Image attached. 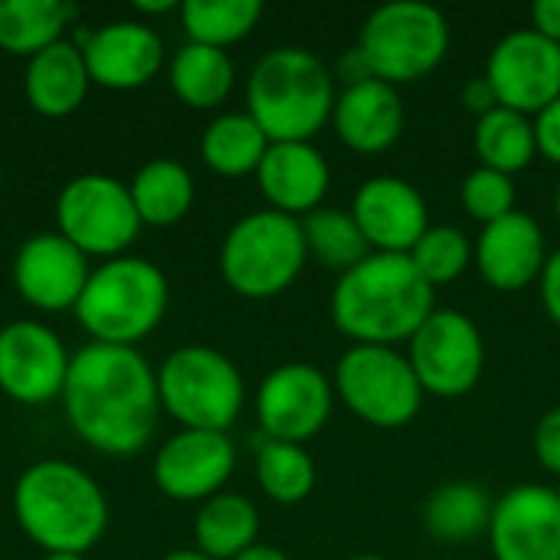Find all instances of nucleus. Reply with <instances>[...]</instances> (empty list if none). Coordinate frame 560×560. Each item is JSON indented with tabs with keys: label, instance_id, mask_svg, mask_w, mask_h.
Segmentation results:
<instances>
[{
	"label": "nucleus",
	"instance_id": "obj_1",
	"mask_svg": "<svg viewBox=\"0 0 560 560\" xmlns=\"http://www.w3.org/2000/svg\"><path fill=\"white\" fill-rule=\"evenodd\" d=\"M62 404L69 427L89 446L131 456L154 433L161 394L154 371L135 348L95 341L69 358Z\"/></svg>",
	"mask_w": 560,
	"mask_h": 560
},
{
	"label": "nucleus",
	"instance_id": "obj_2",
	"mask_svg": "<svg viewBox=\"0 0 560 560\" xmlns=\"http://www.w3.org/2000/svg\"><path fill=\"white\" fill-rule=\"evenodd\" d=\"M436 312L433 285L410 256L371 253L341 272L331 289V322L351 345L397 348Z\"/></svg>",
	"mask_w": 560,
	"mask_h": 560
},
{
	"label": "nucleus",
	"instance_id": "obj_3",
	"mask_svg": "<svg viewBox=\"0 0 560 560\" xmlns=\"http://www.w3.org/2000/svg\"><path fill=\"white\" fill-rule=\"evenodd\" d=\"M13 512L20 528L49 555H82L108 525V502L98 482L62 459L36 463L20 476Z\"/></svg>",
	"mask_w": 560,
	"mask_h": 560
},
{
	"label": "nucleus",
	"instance_id": "obj_4",
	"mask_svg": "<svg viewBox=\"0 0 560 560\" xmlns=\"http://www.w3.org/2000/svg\"><path fill=\"white\" fill-rule=\"evenodd\" d=\"M335 98L328 66L302 46L266 52L246 85V112L269 141H312L331 121Z\"/></svg>",
	"mask_w": 560,
	"mask_h": 560
},
{
	"label": "nucleus",
	"instance_id": "obj_5",
	"mask_svg": "<svg viewBox=\"0 0 560 560\" xmlns=\"http://www.w3.org/2000/svg\"><path fill=\"white\" fill-rule=\"evenodd\" d=\"M167 312V279L164 272L138 256H115L95 269L75 302L82 328L98 345L131 348L158 328Z\"/></svg>",
	"mask_w": 560,
	"mask_h": 560
},
{
	"label": "nucleus",
	"instance_id": "obj_6",
	"mask_svg": "<svg viewBox=\"0 0 560 560\" xmlns=\"http://www.w3.org/2000/svg\"><path fill=\"white\" fill-rule=\"evenodd\" d=\"M308 249L302 220L279 210H256L236 220L220 246V272L243 299H276L305 269Z\"/></svg>",
	"mask_w": 560,
	"mask_h": 560
},
{
	"label": "nucleus",
	"instance_id": "obj_7",
	"mask_svg": "<svg viewBox=\"0 0 560 560\" xmlns=\"http://www.w3.org/2000/svg\"><path fill=\"white\" fill-rule=\"evenodd\" d=\"M358 52L374 79L387 85H410L436 72L446 59L450 23L423 0H394L371 10L361 26Z\"/></svg>",
	"mask_w": 560,
	"mask_h": 560
},
{
	"label": "nucleus",
	"instance_id": "obj_8",
	"mask_svg": "<svg viewBox=\"0 0 560 560\" xmlns=\"http://www.w3.org/2000/svg\"><path fill=\"white\" fill-rule=\"evenodd\" d=\"M161 407L184 423V430L226 433L243 410V377L240 368L203 345L177 348L158 371Z\"/></svg>",
	"mask_w": 560,
	"mask_h": 560
},
{
	"label": "nucleus",
	"instance_id": "obj_9",
	"mask_svg": "<svg viewBox=\"0 0 560 560\" xmlns=\"http://www.w3.org/2000/svg\"><path fill=\"white\" fill-rule=\"evenodd\" d=\"M335 397L374 430H400L417 420L423 387L397 348L351 345L335 364Z\"/></svg>",
	"mask_w": 560,
	"mask_h": 560
},
{
	"label": "nucleus",
	"instance_id": "obj_10",
	"mask_svg": "<svg viewBox=\"0 0 560 560\" xmlns=\"http://www.w3.org/2000/svg\"><path fill=\"white\" fill-rule=\"evenodd\" d=\"M407 361L423 394L456 400L476 390L486 371V341L479 325L456 308H436L407 341Z\"/></svg>",
	"mask_w": 560,
	"mask_h": 560
},
{
	"label": "nucleus",
	"instance_id": "obj_11",
	"mask_svg": "<svg viewBox=\"0 0 560 560\" xmlns=\"http://www.w3.org/2000/svg\"><path fill=\"white\" fill-rule=\"evenodd\" d=\"M59 233L85 256H118L141 230L128 184L105 174L72 177L56 200Z\"/></svg>",
	"mask_w": 560,
	"mask_h": 560
},
{
	"label": "nucleus",
	"instance_id": "obj_12",
	"mask_svg": "<svg viewBox=\"0 0 560 560\" xmlns=\"http://www.w3.org/2000/svg\"><path fill=\"white\" fill-rule=\"evenodd\" d=\"M335 407V384L308 361L279 364L256 394V417L266 440L305 443L325 430Z\"/></svg>",
	"mask_w": 560,
	"mask_h": 560
},
{
	"label": "nucleus",
	"instance_id": "obj_13",
	"mask_svg": "<svg viewBox=\"0 0 560 560\" xmlns=\"http://www.w3.org/2000/svg\"><path fill=\"white\" fill-rule=\"evenodd\" d=\"M482 75L492 82L502 108L535 118L560 98V43H551L532 26L512 30L492 46Z\"/></svg>",
	"mask_w": 560,
	"mask_h": 560
},
{
	"label": "nucleus",
	"instance_id": "obj_14",
	"mask_svg": "<svg viewBox=\"0 0 560 560\" xmlns=\"http://www.w3.org/2000/svg\"><path fill=\"white\" fill-rule=\"evenodd\" d=\"M489 548L495 560H560V492L522 482L492 505Z\"/></svg>",
	"mask_w": 560,
	"mask_h": 560
},
{
	"label": "nucleus",
	"instance_id": "obj_15",
	"mask_svg": "<svg viewBox=\"0 0 560 560\" xmlns=\"http://www.w3.org/2000/svg\"><path fill=\"white\" fill-rule=\"evenodd\" d=\"M351 217L361 226L371 253L410 256V249L430 230L423 194L410 180L394 174L368 177L351 200Z\"/></svg>",
	"mask_w": 560,
	"mask_h": 560
},
{
	"label": "nucleus",
	"instance_id": "obj_16",
	"mask_svg": "<svg viewBox=\"0 0 560 560\" xmlns=\"http://www.w3.org/2000/svg\"><path fill=\"white\" fill-rule=\"evenodd\" d=\"M69 358L39 322H13L0 331V390L20 404H46L62 394Z\"/></svg>",
	"mask_w": 560,
	"mask_h": 560
},
{
	"label": "nucleus",
	"instance_id": "obj_17",
	"mask_svg": "<svg viewBox=\"0 0 560 560\" xmlns=\"http://www.w3.org/2000/svg\"><path fill=\"white\" fill-rule=\"evenodd\" d=\"M236 466V450L226 433L184 430L171 436L154 459V482L177 502H197L220 495Z\"/></svg>",
	"mask_w": 560,
	"mask_h": 560
},
{
	"label": "nucleus",
	"instance_id": "obj_18",
	"mask_svg": "<svg viewBox=\"0 0 560 560\" xmlns=\"http://www.w3.org/2000/svg\"><path fill=\"white\" fill-rule=\"evenodd\" d=\"M472 249H476L472 266L495 292L528 289L532 282L541 279V269L548 262L545 230L535 223V217L522 210L482 226Z\"/></svg>",
	"mask_w": 560,
	"mask_h": 560
},
{
	"label": "nucleus",
	"instance_id": "obj_19",
	"mask_svg": "<svg viewBox=\"0 0 560 560\" xmlns=\"http://www.w3.org/2000/svg\"><path fill=\"white\" fill-rule=\"evenodd\" d=\"M13 282L36 308H75L89 282L85 253L75 249L62 233H36L16 253Z\"/></svg>",
	"mask_w": 560,
	"mask_h": 560
},
{
	"label": "nucleus",
	"instance_id": "obj_20",
	"mask_svg": "<svg viewBox=\"0 0 560 560\" xmlns=\"http://www.w3.org/2000/svg\"><path fill=\"white\" fill-rule=\"evenodd\" d=\"M331 125L338 141L354 154H384L400 141L407 128V108L397 85L361 79L338 92Z\"/></svg>",
	"mask_w": 560,
	"mask_h": 560
},
{
	"label": "nucleus",
	"instance_id": "obj_21",
	"mask_svg": "<svg viewBox=\"0 0 560 560\" xmlns=\"http://www.w3.org/2000/svg\"><path fill=\"white\" fill-rule=\"evenodd\" d=\"M256 177L269 210L295 220L315 213L331 187V167L312 141H272Z\"/></svg>",
	"mask_w": 560,
	"mask_h": 560
},
{
	"label": "nucleus",
	"instance_id": "obj_22",
	"mask_svg": "<svg viewBox=\"0 0 560 560\" xmlns=\"http://www.w3.org/2000/svg\"><path fill=\"white\" fill-rule=\"evenodd\" d=\"M82 56L92 82L108 89H138L158 72L164 46L151 26L118 20L82 36Z\"/></svg>",
	"mask_w": 560,
	"mask_h": 560
},
{
	"label": "nucleus",
	"instance_id": "obj_23",
	"mask_svg": "<svg viewBox=\"0 0 560 560\" xmlns=\"http://www.w3.org/2000/svg\"><path fill=\"white\" fill-rule=\"evenodd\" d=\"M89 69H85V56L82 46L75 43H52L46 49H39L36 56H30L26 66V98L30 105L46 115V118H62L69 112H75L85 98L89 89Z\"/></svg>",
	"mask_w": 560,
	"mask_h": 560
},
{
	"label": "nucleus",
	"instance_id": "obj_24",
	"mask_svg": "<svg viewBox=\"0 0 560 560\" xmlns=\"http://www.w3.org/2000/svg\"><path fill=\"white\" fill-rule=\"evenodd\" d=\"M259 535V512L246 495L220 492L207 499L194 522L197 551L210 560H233L256 545Z\"/></svg>",
	"mask_w": 560,
	"mask_h": 560
},
{
	"label": "nucleus",
	"instance_id": "obj_25",
	"mask_svg": "<svg viewBox=\"0 0 560 560\" xmlns=\"http://www.w3.org/2000/svg\"><path fill=\"white\" fill-rule=\"evenodd\" d=\"M492 495L476 482H446L423 502V528L446 545H463L489 532Z\"/></svg>",
	"mask_w": 560,
	"mask_h": 560
},
{
	"label": "nucleus",
	"instance_id": "obj_26",
	"mask_svg": "<svg viewBox=\"0 0 560 560\" xmlns=\"http://www.w3.org/2000/svg\"><path fill=\"white\" fill-rule=\"evenodd\" d=\"M269 144L272 141L266 138V131L256 125V118L249 112H230L207 125L200 154L210 171H217L223 177H243V174L259 171Z\"/></svg>",
	"mask_w": 560,
	"mask_h": 560
},
{
	"label": "nucleus",
	"instance_id": "obj_27",
	"mask_svg": "<svg viewBox=\"0 0 560 560\" xmlns=\"http://www.w3.org/2000/svg\"><path fill=\"white\" fill-rule=\"evenodd\" d=\"M233 59L226 49L187 43L171 59V89L190 108H217L233 92Z\"/></svg>",
	"mask_w": 560,
	"mask_h": 560
},
{
	"label": "nucleus",
	"instance_id": "obj_28",
	"mask_svg": "<svg viewBox=\"0 0 560 560\" xmlns=\"http://www.w3.org/2000/svg\"><path fill=\"white\" fill-rule=\"evenodd\" d=\"M472 148H476L479 167H492V171H502V174L515 177L538 154L535 121L528 115H522V112L495 108V112L476 118Z\"/></svg>",
	"mask_w": 560,
	"mask_h": 560
},
{
	"label": "nucleus",
	"instance_id": "obj_29",
	"mask_svg": "<svg viewBox=\"0 0 560 560\" xmlns=\"http://www.w3.org/2000/svg\"><path fill=\"white\" fill-rule=\"evenodd\" d=\"M135 210L141 217V223L151 226H171L177 223L190 203H194V177L184 164L158 158L151 164H144L135 180L128 184Z\"/></svg>",
	"mask_w": 560,
	"mask_h": 560
},
{
	"label": "nucleus",
	"instance_id": "obj_30",
	"mask_svg": "<svg viewBox=\"0 0 560 560\" xmlns=\"http://www.w3.org/2000/svg\"><path fill=\"white\" fill-rule=\"evenodd\" d=\"M75 16L62 0H0V49L16 56H36L59 43V33Z\"/></svg>",
	"mask_w": 560,
	"mask_h": 560
},
{
	"label": "nucleus",
	"instance_id": "obj_31",
	"mask_svg": "<svg viewBox=\"0 0 560 560\" xmlns=\"http://www.w3.org/2000/svg\"><path fill=\"white\" fill-rule=\"evenodd\" d=\"M302 233H305L308 256H315L322 266H328L335 272H348L361 259L371 256V246H368L361 226L354 223L351 210L318 207L315 213L302 217Z\"/></svg>",
	"mask_w": 560,
	"mask_h": 560
},
{
	"label": "nucleus",
	"instance_id": "obj_32",
	"mask_svg": "<svg viewBox=\"0 0 560 560\" xmlns=\"http://www.w3.org/2000/svg\"><path fill=\"white\" fill-rule=\"evenodd\" d=\"M256 479L259 489L279 505H299L315 489V459L299 443L266 440L256 453Z\"/></svg>",
	"mask_w": 560,
	"mask_h": 560
},
{
	"label": "nucleus",
	"instance_id": "obj_33",
	"mask_svg": "<svg viewBox=\"0 0 560 560\" xmlns=\"http://www.w3.org/2000/svg\"><path fill=\"white\" fill-rule=\"evenodd\" d=\"M259 16H262L259 0H187L180 7V20L190 43H203L217 49H226L230 43L249 36Z\"/></svg>",
	"mask_w": 560,
	"mask_h": 560
},
{
	"label": "nucleus",
	"instance_id": "obj_34",
	"mask_svg": "<svg viewBox=\"0 0 560 560\" xmlns=\"http://www.w3.org/2000/svg\"><path fill=\"white\" fill-rule=\"evenodd\" d=\"M472 243L459 226L450 223H436L430 226L420 243L410 249V262L417 266V272L436 289V285H450L456 279L466 276V269L472 266Z\"/></svg>",
	"mask_w": 560,
	"mask_h": 560
},
{
	"label": "nucleus",
	"instance_id": "obj_35",
	"mask_svg": "<svg viewBox=\"0 0 560 560\" xmlns=\"http://www.w3.org/2000/svg\"><path fill=\"white\" fill-rule=\"evenodd\" d=\"M459 200H463V210L476 223L489 226V223L515 213V200H518L515 177L492 171V167H476L466 174V180L459 187Z\"/></svg>",
	"mask_w": 560,
	"mask_h": 560
},
{
	"label": "nucleus",
	"instance_id": "obj_36",
	"mask_svg": "<svg viewBox=\"0 0 560 560\" xmlns=\"http://www.w3.org/2000/svg\"><path fill=\"white\" fill-rule=\"evenodd\" d=\"M535 456L551 476H560V407L548 410L538 420V427H535Z\"/></svg>",
	"mask_w": 560,
	"mask_h": 560
},
{
	"label": "nucleus",
	"instance_id": "obj_37",
	"mask_svg": "<svg viewBox=\"0 0 560 560\" xmlns=\"http://www.w3.org/2000/svg\"><path fill=\"white\" fill-rule=\"evenodd\" d=\"M532 121H535L538 158H545V161L560 167V98H555L548 108H541Z\"/></svg>",
	"mask_w": 560,
	"mask_h": 560
},
{
	"label": "nucleus",
	"instance_id": "obj_38",
	"mask_svg": "<svg viewBox=\"0 0 560 560\" xmlns=\"http://www.w3.org/2000/svg\"><path fill=\"white\" fill-rule=\"evenodd\" d=\"M538 289H541V305H545L548 318L560 328V249L548 253V262L541 269Z\"/></svg>",
	"mask_w": 560,
	"mask_h": 560
},
{
	"label": "nucleus",
	"instance_id": "obj_39",
	"mask_svg": "<svg viewBox=\"0 0 560 560\" xmlns=\"http://www.w3.org/2000/svg\"><path fill=\"white\" fill-rule=\"evenodd\" d=\"M463 105H466L476 118H482V115L502 108V102H499V95H495V89H492V82H489L486 75H476V79H469V82L463 85Z\"/></svg>",
	"mask_w": 560,
	"mask_h": 560
},
{
	"label": "nucleus",
	"instance_id": "obj_40",
	"mask_svg": "<svg viewBox=\"0 0 560 560\" xmlns=\"http://www.w3.org/2000/svg\"><path fill=\"white\" fill-rule=\"evenodd\" d=\"M532 30L548 36L551 43H560V0H538L532 7Z\"/></svg>",
	"mask_w": 560,
	"mask_h": 560
},
{
	"label": "nucleus",
	"instance_id": "obj_41",
	"mask_svg": "<svg viewBox=\"0 0 560 560\" xmlns=\"http://www.w3.org/2000/svg\"><path fill=\"white\" fill-rule=\"evenodd\" d=\"M233 560H289V555L279 551V548H272V545H253L249 551H243L240 558Z\"/></svg>",
	"mask_w": 560,
	"mask_h": 560
},
{
	"label": "nucleus",
	"instance_id": "obj_42",
	"mask_svg": "<svg viewBox=\"0 0 560 560\" xmlns=\"http://www.w3.org/2000/svg\"><path fill=\"white\" fill-rule=\"evenodd\" d=\"M161 560H210L207 555H200V551H171L167 558Z\"/></svg>",
	"mask_w": 560,
	"mask_h": 560
},
{
	"label": "nucleus",
	"instance_id": "obj_43",
	"mask_svg": "<svg viewBox=\"0 0 560 560\" xmlns=\"http://www.w3.org/2000/svg\"><path fill=\"white\" fill-rule=\"evenodd\" d=\"M141 10H154V13H161V10H171L174 3L171 0H164V3H138Z\"/></svg>",
	"mask_w": 560,
	"mask_h": 560
},
{
	"label": "nucleus",
	"instance_id": "obj_44",
	"mask_svg": "<svg viewBox=\"0 0 560 560\" xmlns=\"http://www.w3.org/2000/svg\"><path fill=\"white\" fill-rule=\"evenodd\" d=\"M43 560H82V555H46Z\"/></svg>",
	"mask_w": 560,
	"mask_h": 560
},
{
	"label": "nucleus",
	"instance_id": "obj_45",
	"mask_svg": "<svg viewBox=\"0 0 560 560\" xmlns=\"http://www.w3.org/2000/svg\"><path fill=\"white\" fill-rule=\"evenodd\" d=\"M555 217H558V223H560V184H558V190H555Z\"/></svg>",
	"mask_w": 560,
	"mask_h": 560
},
{
	"label": "nucleus",
	"instance_id": "obj_46",
	"mask_svg": "<svg viewBox=\"0 0 560 560\" xmlns=\"http://www.w3.org/2000/svg\"><path fill=\"white\" fill-rule=\"evenodd\" d=\"M351 560H387V558H377V555H358V558Z\"/></svg>",
	"mask_w": 560,
	"mask_h": 560
}]
</instances>
